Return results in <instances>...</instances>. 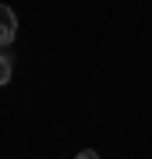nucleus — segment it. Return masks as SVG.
Instances as JSON below:
<instances>
[{
  "mask_svg": "<svg viewBox=\"0 0 152 159\" xmlns=\"http://www.w3.org/2000/svg\"><path fill=\"white\" fill-rule=\"evenodd\" d=\"M14 35H18V18H14V11L7 4H0V46L14 43Z\"/></svg>",
  "mask_w": 152,
  "mask_h": 159,
  "instance_id": "1",
  "label": "nucleus"
},
{
  "mask_svg": "<svg viewBox=\"0 0 152 159\" xmlns=\"http://www.w3.org/2000/svg\"><path fill=\"white\" fill-rule=\"evenodd\" d=\"M7 81H11V60L0 57V85H7Z\"/></svg>",
  "mask_w": 152,
  "mask_h": 159,
  "instance_id": "2",
  "label": "nucleus"
}]
</instances>
